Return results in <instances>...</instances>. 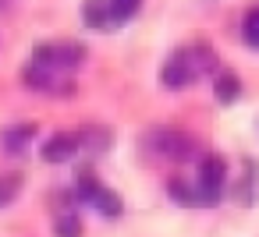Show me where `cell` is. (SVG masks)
Instances as JSON below:
<instances>
[{
  "label": "cell",
  "mask_w": 259,
  "mask_h": 237,
  "mask_svg": "<svg viewBox=\"0 0 259 237\" xmlns=\"http://www.w3.org/2000/svg\"><path fill=\"white\" fill-rule=\"evenodd\" d=\"M29 61L39 64L43 71H50L54 78H71L85 64V46L71 43V39H64V43H43V46H36L29 53Z\"/></svg>",
  "instance_id": "obj_1"
},
{
  "label": "cell",
  "mask_w": 259,
  "mask_h": 237,
  "mask_svg": "<svg viewBox=\"0 0 259 237\" xmlns=\"http://www.w3.org/2000/svg\"><path fill=\"white\" fill-rule=\"evenodd\" d=\"M142 145L153 156H163V159H174V163H185V159L199 156V138H192L188 131H178V128H153L149 135H142Z\"/></svg>",
  "instance_id": "obj_2"
},
{
  "label": "cell",
  "mask_w": 259,
  "mask_h": 237,
  "mask_svg": "<svg viewBox=\"0 0 259 237\" xmlns=\"http://www.w3.org/2000/svg\"><path fill=\"white\" fill-rule=\"evenodd\" d=\"M227 159L217 156V152H206L199 156V177H195V195H199V205L213 209L220 205L224 191H227Z\"/></svg>",
  "instance_id": "obj_3"
},
{
  "label": "cell",
  "mask_w": 259,
  "mask_h": 237,
  "mask_svg": "<svg viewBox=\"0 0 259 237\" xmlns=\"http://www.w3.org/2000/svg\"><path fill=\"white\" fill-rule=\"evenodd\" d=\"M199 78V71H195V61H192V50L188 46H178L167 61H163V68H160V85L163 89H185V85H192Z\"/></svg>",
  "instance_id": "obj_4"
},
{
  "label": "cell",
  "mask_w": 259,
  "mask_h": 237,
  "mask_svg": "<svg viewBox=\"0 0 259 237\" xmlns=\"http://www.w3.org/2000/svg\"><path fill=\"white\" fill-rule=\"evenodd\" d=\"M75 152H78V135H75V131H57V135H50V138L39 145L43 163H68Z\"/></svg>",
  "instance_id": "obj_5"
},
{
  "label": "cell",
  "mask_w": 259,
  "mask_h": 237,
  "mask_svg": "<svg viewBox=\"0 0 259 237\" xmlns=\"http://www.w3.org/2000/svg\"><path fill=\"white\" fill-rule=\"evenodd\" d=\"M36 135H39L36 124H11V128L0 131V145H4V152H11V156H22L36 142Z\"/></svg>",
  "instance_id": "obj_6"
},
{
  "label": "cell",
  "mask_w": 259,
  "mask_h": 237,
  "mask_svg": "<svg viewBox=\"0 0 259 237\" xmlns=\"http://www.w3.org/2000/svg\"><path fill=\"white\" fill-rule=\"evenodd\" d=\"M103 195V184H100V173L93 170V166H82L78 170V177H75V198L82 202V205H89L93 209V202Z\"/></svg>",
  "instance_id": "obj_7"
},
{
  "label": "cell",
  "mask_w": 259,
  "mask_h": 237,
  "mask_svg": "<svg viewBox=\"0 0 259 237\" xmlns=\"http://www.w3.org/2000/svg\"><path fill=\"white\" fill-rule=\"evenodd\" d=\"M82 22L93 32L110 29V4H107V0H82Z\"/></svg>",
  "instance_id": "obj_8"
},
{
  "label": "cell",
  "mask_w": 259,
  "mask_h": 237,
  "mask_svg": "<svg viewBox=\"0 0 259 237\" xmlns=\"http://www.w3.org/2000/svg\"><path fill=\"white\" fill-rule=\"evenodd\" d=\"M188 50H192V61H195V71H199V75H220V57H217V50H213L206 39L192 43Z\"/></svg>",
  "instance_id": "obj_9"
},
{
  "label": "cell",
  "mask_w": 259,
  "mask_h": 237,
  "mask_svg": "<svg viewBox=\"0 0 259 237\" xmlns=\"http://www.w3.org/2000/svg\"><path fill=\"white\" fill-rule=\"evenodd\" d=\"M213 96H217L220 106H231V103L241 96V78H238L234 71H220L217 82H213Z\"/></svg>",
  "instance_id": "obj_10"
},
{
  "label": "cell",
  "mask_w": 259,
  "mask_h": 237,
  "mask_svg": "<svg viewBox=\"0 0 259 237\" xmlns=\"http://www.w3.org/2000/svg\"><path fill=\"white\" fill-rule=\"evenodd\" d=\"M75 135H78V149H89L93 156L107 152V145H110V131H107V128H96V124L82 128V131H75Z\"/></svg>",
  "instance_id": "obj_11"
},
{
  "label": "cell",
  "mask_w": 259,
  "mask_h": 237,
  "mask_svg": "<svg viewBox=\"0 0 259 237\" xmlns=\"http://www.w3.org/2000/svg\"><path fill=\"white\" fill-rule=\"evenodd\" d=\"M167 195H170L178 205H185V209H188V205H199V195H195V188H192L185 177H170V181H167Z\"/></svg>",
  "instance_id": "obj_12"
},
{
  "label": "cell",
  "mask_w": 259,
  "mask_h": 237,
  "mask_svg": "<svg viewBox=\"0 0 259 237\" xmlns=\"http://www.w3.org/2000/svg\"><path fill=\"white\" fill-rule=\"evenodd\" d=\"M93 209L103 216V219H117L121 212H124V202H121V195L117 191H110V188H103V195L93 202Z\"/></svg>",
  "instance_id": "obj_13"
},
{
  "label": "cell",
  "mask_w": 259,
  "mask_h": 237,
  "mask_svg": "<svg viewBox=\"0 0 259 237\" xmlns=\"http://www.w3.org/2000/svg\"><path fill=\"white\" fill-rule=\"evenodd\" d=\"M107 4H110V25H124L139 15L142 0H107Z\"/></svg>",
  "instance_id": "obj_14"
},
{
  "label": "cell",
  "mask_w": 259,
  "mask_h": 237,
  "mask_svg": "<svg viewBox=\"0 0 259 237\" xmlns=\"http://www.w3.org/2000/svg\"><path fill=\"white\" fill-rule=\"evenodd\" d=\"M54 237H82V216L71 209V212H61L54 219Z\"/></svg>",
  "instance_id": "obj_15"
},
{
  "label": "cell",
  "mask_w": 259,
  "mask_h": 237,
  "mask_svg": "<svg viewBox=\"0 0 259 237\" xmlns=\"http://www.w3.org/2000/svg\"><path fill=\"white\" fill-rule=\"evenodd\" d=\"M22 184H25V177H22V173H0V209L11 205V202L18 198Z\"/></svg>",
  "instance_id": "obj_16"
},
{
  "label": "cell",
  "mask_w": 259,
  "mask_h": 237,
  "mask_svg": "<svg viewBox=\"0 0 259 237\" xmlns=\"http://www.w3.org/2000/svg\"><path fill=\"white\" fill-rule=\"evenodd\" d=\"M241 36H245V43H248L252 50H259V4L248 8V15H245V22H241Z\"/></svg>",
  "instance_id": "obj_17"
}]
</instances>
